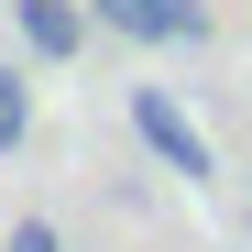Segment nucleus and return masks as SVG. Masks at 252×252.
Returning <instances> with one entry per match:
<instances>
[{
  "instance_id": "nucleus-2",
  "label": "nucleus",
  "mask_w": 252,
  "mask_h": 252,
  "mask_svg": "<svg viewBox=\"0 0 252 252\" xmlns=\"http://www.w3.org/2000/svg\"><path fill=\"white\" fill-rule=\"evenodd\" d=\"M132 132H143L164 164H176V176H197V187L220 176V164H208V132H197V121H187L176 99H164V88H132Z\"/></svg>"
},
{
  "instance_id": "nucleus-5",
  "label": "nucleus",
  "mask_w": 252,
  "mask_h": 252,
  "mask_svg": "<svg viewBox=\"0 0 252 252\" xmlns=\"http://www.w3.org/2000/svg\"><path fill=\"white\" fill-rule=\"evenodd\" d=\"M11 252H66V241H55L44 220H22V230H11Z\"/></svg>"
},
{
  "instance_id": "nucleus-1",
  "label": "nucleus",
  "mask_w": 252,
  "mask_h": 252,
  "mask_svg": "<svg viewBox=\"0 0 252 252\" xmlns=\"http://www.w3.org/2000/svg\"><path fill=\"white\" fill-rule=\"evenodd\" d=\"M88 22L132 33V44H208V0H88Z\"/></svg>"
},
{
  "instance_id": "nucleus-4",
  "label": "nucleus",
  "mask_w": 252,
  "mask_h": 252,
  "mask_svg": "<svg viewBox=\"0 0 252 252\" xmlns=\"http://www.w3.org/2000/svg\"><path fill=\"white\" fill-rule=\"evenodd\" d=\"M33 143V88H22V66H0V154H22Z\"/></svg>"
},
{
  "instance_id": "nucleus-3",
  "label": "nucleus",
  "mask_w": 252,
  "mask_h": 252,
  "mask_svg": "<svg viewBox=\"0 0 252 252\" xmlns=\"http://www.w3.org/2000/svg\"><path fill=\"white\" fill-rule=\"evenodd\" d=\"M11 22H22V44L44 66H66L77 44H88V0H11Z\"/></svg>"
}]
</instances>
